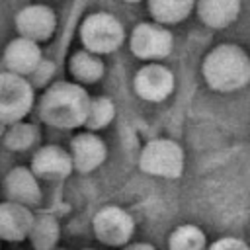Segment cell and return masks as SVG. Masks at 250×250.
I'll list each match as a JSON object with an SVG mask.
<instances>
[{
	"instance_id": "cell-1",
	"label": "cell",
	"mask_w": 250,
	"mask_h": 250,
	"mask_svg": "<svg viewBox=\"0 0 250 250\" xmlns=\"http://www.w3.org/2000/svg\"><path fill=\"white\" fill-rule=\"evenodd\" d=\"M201 72L211 90L236 92L250 82V59L242 47L223 43L205 55Z\"/></svg>"
},
{
	"instance_id": "cell-2",
	"label": "cell",
	"mask_w": 250,
	"mask_h": 250,
	"mask_svg": "<svg viewBox=\"0 0 250 250\" xmlns=\"http://www.w3.org/2000/svg\"><path fill=\"white\" fill-rule=\"evenodd\" d=\"M90 109V100L86 92L74 84H57L53 86L43 102L41 115L55 127H76L86 123V115Z\"/></svg>"
},
{
	"instance_id": "cell-3",
	"label": "cell",
	"mask_w": 250,
	"mask_h": 250,
	"mask_svg": "<svg viewBox=\"0 0 250 250\" xmlns=\"http://www.w3.org/2000/svg\"><path fill=\"white\" fill-rule=\"evenodd\" d=\"M139 164L150 176L178 178L184 170V150L170 139H154L143 148Z\"/></svg>"
},
{
	"instance_id": "cell-4",
	"label": "cell",
	"mask_w": 250,
	"mask_h": 250,
	"mask_svg": "<svg viewBox=\"0 0 250 250\" xmlns=\"http://www.w3.org/2000/svg\"><path fill=\"white\" fill-rule=\"evenodd\" d=\"M82 41L92 53H109L123 41L119 21L109 14H94L82 23Z\"/></svg>"
},
{
	"instance_id": "cell-5",
	"label": "cell",
	"mask_w": 250,
	"mask_h": 250,
	"mask_svg": "<svg viewBox=\"0 0 250 250\" xmlns=\"http://www.w3.org/2000/svg\"><path fill=\"white\" fill-rule=\"evenodd\" d=\"M172 35L158 23H141L131 33V51L139 59L158 61L170 55Z\"/></svg>"
},
{
	"instance_id": "cell-6",
	"label": "cell",
	"mask_w": 250,
	"mask_h": 250,
	"mask_svg": "<svg viewBox=\"0 0 250 250\" xmlns=\"http://www.w3.org/2000/svg\"><path fill=\"white\" fill-rule=\"evenodd\" d=\"M31 100V88L23 78H20L16 72L0 74V119H20L27 113Z\"/></svg>"
},
{
	"instance_id": "cell-7",
	"label": "cell",
	"mask_w": 250,
	"mask_h": 250,
	"mask_svg": "<svg viewBox=\"0 0 250 250\" xmlns=\"http://www.w3.org/2000/svg\"><path fill=\"white\" fill-rule=\"evenodd\" d=\"M135 90L146 102H162L174 90V74L162 64H146L135 76Z\"/></svg>"
},
{
	"instance_id": "cell-8",
	"label": "cell",
	"mask_w": 250,
	"mask_h": 250,
	"mask_svg": "<svg viewBox=\"0 0 250 250\" xmlns=\"http://www.w3.org/2000/svg\"><path fill=\"white\" fill-rule=\"evenodd\" d=\"M94 230L105 244H123L133 232V219L119 207H105L96 215Z\"/></svg>"
},
{
	"instance_id": "cell-9",
	"label": "cell",
	"mask_w": 250,
	"mask_h": 250,
	"mask_svg": "<svg viewBox=\"0 0 250 250\" xmlns=\"http://www.w3.org/2000/svg\"><path fill=\"white\" fill-rule=\"evenodd\" d=\"M33 217L20 201L0 205V236L6 240H21L31 232Z\"/></svg>"
},
{
	"instance_id": "cell-10",
	"label": "cell",
	"mask_w": 250,
	"mask_h": 250,
	"mask_svg": "<svg viewBox=\"0 0 250 250\" xmlns=\"http://www.w3.org/2000/svg\"><path fill=\"white\" fill-rule=\"evenodd\" d=\"M18 29L33 41L47 39L55 29V16L47 6H27L18 16Z\"/></svg>"
},
{
	"instance_id": "cell-11",
	"label": "cell",
	"mask_w": 250,
	"mask_h": 250,
	"mask_svg": "<svg viewBox=\"0 0 250 250\" xmlns=\"http://www.w3.org/2000/svg\"><path fill=\"white\" fill-rule=\"evenodd\" d=\"M240 0H197L195 10L207 27H227L240 14Z\"/></svg>"
},
{
	"instance_id": "cell-12",
	"label": "cell",
	"mask_w": 250,
	"mask_h": 250,
	"mask_svg": "<svg viewBox=\"0 0 250 250\" xmlns=\"http://www.w3.org/2000/svg\"><path fill=\"white\" fill-rule=\"evenodd\" d=\"M39 59H41L39 49L35 47L33 39H29V37L16 39L6 49V62H8V66L14 72H20V74L35 72V68L41 64Z\"/></svg>"
},
{
	"instance_id": "cell-13",
	"label": "cell",
	"mask_w": 250,
	"mask_h": 250,
	"mask_svg": "<svg viewBox=\"0 0 250 250\" xmlns=\"http://www.w3.org/2000/svg\"><path fill=\"white\" fill-rule=\"evenodd\" d=\"M72 156H74V166L80 172H90L104 162L105 146L94 135H80L72 141Z\"/></svg>"
},
{
	"instance_id": "cell-14",
	"label": "cell",
	"mask_w": 250,
	"mask_h": 250,
	"mask_svg": "<svg viewBox=\"0 0 250 250\" xmlns=\"http://www.w3.org/2000/svg\"><path fill=\"white\" fill-rule=\"evenodd\" d=\"M72 168L70 156L59 146H45L33 158V170L45 178H64Z\"/></svg>"
},
{
	"instance_id": "cell-15",
	"label": "cell",
	"mask_w": 250,
	"mask_h": 250,
	"mask_svg": "<svg viewBox=\"0 0 250 250\" xmlns=\"http://www.w3.org/2000/svg\"><path fill=\"white\" fill-rule=\"evenodd\" d=\"M8 195L20 203H35L39 199V188L33 174L25 168H16L6 180Z\"/></svg>"
},
{
	"instance_id": "cell-16",
	"label": "cell",
	"mask_w": 250,
	"mask_h": 250,
	"mask_svg": "<svg viewBox=\"0 0 250 250\" xmlns=\"http://www.w3.org/2000/svg\"><path fill=\"white\" fill-rule=\"evenodd\" d=\"M197 0H148V10L158 23H178L184 21Z\"/></svg>"
},
{
	"instance_id": "cell-17",
	"label": "cell",
	"mask_w": 250,
	"mask_h": 250,
	"mask_svg": "<svg viewBox=\"0 0 250 250\" xmlns=\"http://www.w3.org/2000/svg\"><path fill=\"white\" fill-rule=\"evenodd\" d=\"M70 72L82 82H96L104 72V64L96 55L82 51L70 59Z\"/></svg>"
},
{
	"instance_id": "cell-18",
	"label": "cell",
	"mask_w": 250,
	"mask_h": 250,
	"mask_svg": "<svg viewBox=\"0 0 250 250\" xmlns=\"http://www.w3.org/2000/svg\"><path fill=\"white\" fill-rule=\"evenodd\" d=\"M168 244L174 250H199L207 242H205V234H203V230L199 227H195V225H182V227H178L170 234Z\"/></svg>"
},
{
	"instance_id": "cell-19",
	"label": "cell",
	"mask_w": 250,
	"mask_h": 250,
	"mask_svg": "<svg viewBox=\"0 0 250 250\" xmlns=\"http://www.w3.org/2000/svg\"><path fill=\"white\" fill-rule=\"evenodd\" d=\"M113 119V104L107 98H98L90 102V109L86 115V125L92 129H102Z\"/></svg>"
},
{
	"instance_id": "cell-20",
	"label": "cell",
	"mask_w": 250,
	"mask_h": 250,
	"mask_svg": "<svg viewBox=\"0 0 250 250\" xmlns=\"http://www.w3.org/2000/svg\"><path fill=\"white\" fill-rule=\"evenodd\" d=\"M29 234L37 246H51L57 240V223L51 217H43L41 221L33 223Z\"/></svg>"
},
{
	"instance_id": "cell-21",
	"label": "cell",
	"mask_w": 250,
	"mask_h": 250,
	"mask_svg": "<svg viewBox=\"0 0 250 250\" xmlns=\"http://www.w3.org/2000/svg\"><path fill=\"white\" fill-rule=\"evenodd\" d=\"M35 129L31 127V125H16L10 133H8V137H6V143L12 146V148H25V146H29L33 141H35Z\"/></svg>"
},
{
	"instance_id": "cell-22",
	"label": "cell",
	"mask_w": 250,
	"mask_h": 250,
	"mask_svg": "<svg viewBox=\"0 0 250 250\" xmlns=\"http://www.w3.org/2000/svg\"><path fill=\"white\" fill-rule=\"evenodd\" d=\"M211 248L213 250H248L250 244H246L238 236H223V238L211 242Z\"/></svg>"
},
{
	"instance_id": "cell-23",
	"label": "cell",
	"mask_w": 250,
	"mask_h": 250,
	"mask_svg": "<svg viewBox=\"0 0 250 250\" xmlns=\"http://www.w3.org/2000/svg\"><path fill=\"white\" fill-rule=\"evenodd\" d=\"M127 2H139V0H127Z\"/></svg>"
}]
</instances>
